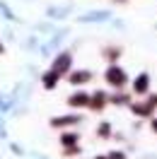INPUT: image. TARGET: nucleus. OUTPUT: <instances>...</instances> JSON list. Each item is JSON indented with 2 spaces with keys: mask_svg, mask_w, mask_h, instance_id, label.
<instances>
[{
  "mask_svg": "<svg viewBox=\"0 0 157 159\" xmlns=\"http://www.w3.org/2000/svg\"><path fill=\"white\" fill-rule=\"evenodd\" d=\"M109 101L116 104V106H126V104H131V97L123 94V92H118V94H114V97H109Z\"/></svg>",
  "mask_w": 157,
  "mask_h": 159,
  "instance_id": "11",
  "label": "nucleus"
},
{
  "mask_svg": "<svg viewBox=\"0 0 157 159\" xmlns=\"http://www.w3.org/2000/svg\"><path fill=\"white\" fill-rule=\"evenodd\" d=\"M60 75L56 72V70H49V72H44L41 75V84H44V89H53L56 84H58Z\"/></svg>",
  "mask_w": 157,
  "mask_h": 159,
  "instance_id": "9",
  "label": "nucleus"
},
{
  "mask_svg": "<svg viewBox=\"0 0 157 159\" xmlns=\"http://www.w3.org/2000/svg\"><path fill=\"white\" fill-rule=\"evenodd\" d=\"M89 97L92 94H87V92H75V94H70L68 97V104L73 106V109H82V106H89Z\"/></svg>",
  "mask_w": 157,
  "mask_h": 159,
  "instance_id": "6",
  "label": "nucleus"
},
{
  "mask_svg": "<svg viewBox=\"0 0 157 159\" xmlns=\"http://www.w3.org/2000/svg\"><path fill=\"white\" fill-rule=\"evenodd\" d=\"M80 142V133H63L60 135V145L63 147H73V145H78Z\"/></svg>",
  "mask_w": 157,
  "mask_h": 159,
  "instance_id": "10",
  "label": "nucleus"
},
{
  "mask_svg": "<svg viewBox=\"0 0 157 159\" xmlns=\"http://www.w3.org/2000/svg\"><path fill=\"white\" fill-rule=\"evenodd\" d=\"M0 51H2V43H0Z\"/></svg>",
  "mask_w": 157,
  "mask_h": 159,
  "instance_id": "19",
  "label": "nucleus"
},
{
  "mask_svg": "<svg viewBox=\"0 0 157 159\" xmlns=\"http://www.w3.org/2000/svg\"><path fill=\"white\" fill-rule=\"evenodd\" d=\"M107 101H109V97L104 92H92V97H89V109L92 111H104Z\"/></svg>",
  "mask_w": 157,
  "mask_h": 159,
  "instance_id": "7",
  "label": "nucleus"
},
{
  "mask_svg": "<svg viewBox=\"0 0 157 159\" xmlns=\"http://www.w3.org/2000/svg\"><path fill=\"white\" fill-rule=\"evenodd\" d=\"M94 77V75H92V72H89V70H75V72H70L68 75V82L70 84H75V87H82V84H87L89 80Z\"/></svg>",
  "mask_w": 157,
  "mask_h": 159,
  "instance_id": "4",
  "label": "nucleus"
},
{
  "mask_svg": "<svg viewBox=\"0 0 157 159\" xmlns=\"http://www.w3.org/2000/svg\"><path fill=\"white\" fill-rule=\"evenodd\" d=\"M104 58L111 60V63L118 60V58H121V48H118V46H109V48H104Z\"/></svg>",
  "mask_w": 157,
  "mask_h": 159,
  "instance_id": "12",
  "label": "nucleus"
},
{
  "mask_svg": "<svg viewBox=\"0 0 157 159\" xmlns=\"http://www.w3.org/2000/svg\"><path fill=\"white\" fill-rule=\"evenodd\" d=\"M104 80H107V84L121 89V87L128 82V75H126V70H123V68H118V65H109L107 72H104Z\"/></svg>",
  "mask_w": 157,
  "mask_h": 159,
  "instance_id": "1",
  "label": "nucleus"
},
{
  "mask_svg": "<svg viewBox=\"0 0 157 159\" xmlns=\"http://www.w3.org/2000/svg\"><path fill=\"white\" fill-rule=\"evenodd\" d=\"M63 154H65V157H75V154H80V147H75V145H73V147H65Z\"/></svg>",
  "mask_w": 157,
  "mask_h": 159,
  "instance_id": "15",
  "label": "nucleus"
},
{
  "mask_svg": "<svg viewBox=\"0 0 157 159\" xmlns=\"http://www.w3.org/2000/svg\"><path fill=\"white\" fill-rule=\"evenodd\" d=\"M97 138H102V140L111 138V125H109L107 120H104V123H99V125H97Z\"/></svg>",
  "mask_w": 157,
  "mask_h": 159,
  "instance_id": "13",
  "label": "nucleus"
},
{
  "mask_svg": "<svg viewBox=\"0 0 157 159\" xmlns=\"http://www.w3.org/2000/svg\"><path fill=\"white\" fill-rule=\"evenodd\" d=\"M150 125H152V130L157 133V118H152V120H150Z\"/></svg>",
  "mask_w": 157,
  "mask_h": 159,
  "instance_id": "16",
  "label": "nucleus"
},
{
  "mask_svg": "<svg viewBox=\"0 0 157 159\" xmlns=\"http://www.w3.org/2000/svg\"><path fill=\"white\" fill-rule=\"evenodd\" d=\"M118 2H126V0H118Z\"/></svg>",
  "mask_w": 157,
  "mask_h": 159,
  "instance_id": "18",
  "label": "nucleus"
},
{
  "mask_svg": "<svg viewBox=\"0 0 157 159\" xmlns=\"http://www.w3.org/2000/svg\"><path fill=\"white\" fill-rule=\"evenodd\" d=\"M155 109H157V106H155L150 99H147V101H140V104H133V106H131V111H133L136 116H143V118L152 116V113H155Z\"/></svg>",
  "mask_w": 157,
  "mask_h": 159,
  "instance_id": "5",
  "label": "nucleus"
},
{
  "mask_svg": "<svg viewBox=\"0 0 157 159\" xmlns=\"http://www.w3.org/2000/svg\"><path fill=\"white\" fill-rule=\"evenodd\" d=\"M94 159H109V157H99V154H97V157H94Z\"/></svg>",
  "mask_w": 157,
  "mask_h": 159,
  "instance_id": "17",
  "label": "nucleus"
},
{
  "mask_svg": "<svg viewBox=\"0 0 157 159\" xmlns=\"http://www.w3.org/2000/svg\"><path fill=\"white\" fill-rule=\"evenodd\" d=\"M147 89H150V75H147V72H140V75L133 80V94L143 97V94H147Z\"/></svg>",
  "mask_w": 157,
  "mask_h": 159,
  "instance_id": "3",
  "label": "nucleus"
},
{
  "mask_svg": "<svg viewBox=\"0 0 157 159\" xmlns=\"http://www.w3.org/2000/svg\"><path fill=\"white\" fill-rule=\"evenodd\" d=\"M80 123V116H56V118H51V125L53 128H70V125H75Z\"/></svg>",
  "mask_w": 157,
  "mask_h": 159,
  "instance_id": "8",
  "label": "nucleus"
},
{
  "mask_svg": "<svg viewBox=\"0 0 157 159\" xmlns=\"http://www.w3.org/2000/svg\"><path fill=\"white\" fill-rule=\"evenodd\" d=\"M70 65H73V56H70V53H60V56H56L51 70H56L58 75H65V72L70 70Z\"/></svg>",
  "mask_w": 157,
  "mask_h": 159,
  "instance_id": "2",
  "label": "nucleus"
},
{
  "mask_svg": "<svg viewBox=\"0 0 157 159\" xmlns=\"http://www.w3.org/2000/svg\"><path fill=\"white\" fill-rule=\"evenodd\" d=\"M107 157H109V159H128V157H126V152H121V149H114V152H109Z\"/></svg>",
  "mask_w": 157,
  "mask_h": 159,
  "instance_id": "14",
  "label": "nucleus"
}]
</instances>
